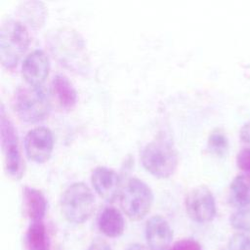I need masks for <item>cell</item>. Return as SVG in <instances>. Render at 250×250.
Instances as JSON below:
<instances>
[{
	"label": "cell",
	"instance_id": "cell-1",
	"mask_svg": "<svg viewBox=\"0 0 250 250\" xmlns=\"http://www.w3.org/2000/svg\"><path fill=\"white\" fill-rule=\"evenodd\" d=\"M54 57L67 68L81 72L88 68L89 59L83 38L71 28L56 30L49 38Z\"/></svg>",
	"mask_w": 250,
	"mask_h": 250
},
{
	"label": "cell",
	"instance_id": "cell-2",
	"mask_svg": "<svg viewBox=\"0 0 250 250\" xmlns=\"http://www.w3.org/2000/svg\"><path fill=\"white\" fill-rule=\"evenodd\" d=\"M29 33L23 23L5 19L0 28V58L4 67L14 68L29 46Z\"/></svg>",
	"mask_w": 250,
	"mask_h": 250
},
{
	"label": "cell",
	"instance_id": "cell-3",
	"mask_svg": "<svg viewBox=\"0 0 250 250\" xmlns=\"http://www.w3.org/2000/svg\"><path fill=\"white\" fill-rule=\"evenodd\" d=\"M141 161L151 175L166 179L172 176L177 169L178 154L170 140L157 138L143 148Z\"/></svg>",
	"mask_w": 250,
	"mask_h": 250
},
{
	"label": "cell",
	"instance_id": "cell-4",
	"mask_svg": "<svg viewBox=\"0 0 250 250\" xmlns=\"http://www.w3.org/2000/svg\"><path fill=\"white\" fill-rule=\"evenodd\" d=\"M95 206L94 193L84 183L70 185L62 195V213L68 222L73 224L86 222L92 216Z\"/></svg>",
	"mask_w": 250,
	"mask_h": 250
},
{
	"label": "cell",
	"instance_id": "cell-5",
	"mask_svg": "<svg viewBox=\"0 0 250 250\" xmlns=\"http://www.w3.org/2000/svg\"><path fill=\"white\" fill-rule=\"evenodd\" d=\"M120 205L123 212L134 221L145 218L150 211L153 193L150 188L138 178H131L120 192Z\"/></svg>",
	"mask_w": 250,
	"mask_h": 250
},
{
	"label": "cell",
	"instance_id": "cell-6",
	"mask_svg": "<svg viewBox=\"0 0 250 250\" xmlns=\"http://www.w3.org/2000/svg\"><path fill=\"white\" fill-rule=\"evenodd\" d=\"M15 109L19 117L29 123L43 120L49 112L50 103L43 87H21L15 94Z\"/></svg>",
	"mask_w": 250,
	"mask_h": 250
},
{
	"label": "cell",
	"instance_id": "cell-7",
	"mask_svg": "<svg viewBox=\"0 0 250 250\" xmlns=\"http://www.w3.org/2000/svg\"><path fill=\"white\" fill-rule=\"evenodd\" d=\"M0 138L4 169L11 178L19 180L23 174V161L20 150L17 130L6 115L3 104L0 112Z\"/></svg>",
	"mask_w": 250,
	"mask_h": 250
},
{
	"label": "cell",
	"instance_id": "cell-8",
	"mask_svg": "<svg viewBox=\"0 0 250 250\" xmlns=\"http://www.w3.org/2000/svg\"><path fill=\"white\" fill-rule=\"evenodd\" d=\"M185 207L188 217L200 224L211 222L217 213L214 195L205 186H198L187 194Z\"/></svg>",
	"mask_w": 250,
	"mask_h": 250
},
{
	"label": "cell",
	"instance_id": "cell-9",
	"mask_svg": "<svg viewBox=\"0 0 250 250\" xmlns=\"http://www.w3.org/2000/svg\"><path fill=\"white\" fill-rule=\"evenodd\" d=\"M53 147V134L47 127H35L29 130L24 138L25 153L27 157L33 162H46L52 154Z\"/></svg>",
	"mask_w": 250,
	"mask_h": 250
},
{
	"label": "cell",
	"instance_id": "cell-10",
	"mask_svg": "<svg viewBox=\"0 0 250 250\" xmlns=\"http://www.w3.org/2000/svg\"><path fill=\"white\" fill-rule=\"evenodd\" d=\"M50 71L49 57L43 50L36 49L22 62L21 73L29 86L41 87Z\"/></svg>",
	"mask_w": 250,
	"mask_h": 250
},
{
	"label": "cell",
	"instance_id": "cell-11",
	"mask_svg": "<svg viewBox=\"0 0 250 250\" xmlns=\"http://www.w3.org/2000/svg\"><path fill=\"white\" fill-rule=\"evenodd\" d=\"M145 234L150 250H169L172 246L173 229L166 219L159 215L152 216L146 221Z\"/></svg>",
	"mask_w": 250,
	"mask_h": 250
},
{
	"label": "cell",
	"instance_id": "cell-12",
	"mask_svg": "<svg viewBox=\"0 0 250 250\" xmlns=\"http://www.w3.org/2000/svg\"><path fill=\"white\" fill-rule=\"evenodd\" d=\"M92 185L96 192L106 201H113L121 192L120 178L117 173L104 166H98L91 176Z\"/></svg>",
	"mask_w": 250,
	"mask_h": 250
},
{
	"label": "cell",
	"instance_id": "cell-13",
	"mask_svg": "<svg viewBox=\"0 0 250 250\" xmlns=\"http://www.w3.org/2000/svg\"><path fill=\"white\" fill-rule=\"evenodd\" d=\"M51 95L62 110H71L77 102V92L70 80L63 74H57L51 82Z\"/></svg>",
	"mask_w": 250,
	"mask_h": 250
},
{
	"label": "cell",
	"instance_id": "cell-14",
	"mask_svg": "<svg viewBox=\"0 0 250 250\" xmlns=\"http://www.w3.org/2000/svg\"><path fill=\"white\" fill-rule=\"evenodd\" d=\"M98 227L106 237L116 238L125 230V220L122 213L111 206L105 207L98 218Z\"/></svg>",
	"mask_w": 250,
	"mask_h": 250
},
{
	"label": "cell",
	"instance_id": "cell-15",
	"mask_svg": "<svg viewBox=\"0 0 250 250\" xmlns=\"http://www.w3.org/2000/svg\"><path fill=\"white\" fill-rule=\"evenodd\" d=\"M23 207L31 222L43 221L47 211V200L45 195L34 188H23Z\"/></svg>",
	"mask_w": 250,
	"mask_h": 250
},
{
	"label": "cell",
	"instance_id": "cell-16",
	"mask_svg": "<svg viewBox=\"0 0 250 250\" xmlns=\"http://www.w3.org/2000/svg\"><path fill=\"white\" fill-rule=\"evenodd\" d=\"M26 250H51L47 228L43 221L31 222L24 235Z\"/></svg>",
	"mask_w": 250,
	"mask_h": 250
},
{
	"label": "cell",
	"instance_id": "cell-17",
	"mask_svg": "<svg viewBox=\"0 0 250 250\" xmlns=\"http://www.w3.org/2000/svg\"><path fill=\"white\" fill-rule=\"evenodd\" d=\"M229 202L237 209L250 205V179L237 175L229 186Z\"/></svg>",
	"mask_w": 250,
	"mask_h": 250
},
{
	"label": "cell",
	"instance_id": "cell-18",
	"mask_svg": "<svg viewBox=\"0 0 250 250\" xmlns=\"http://www.w3.org/2000/svg\"><path fill=\"white\" fill-rule=\"evenodd\" d=\"M20 14L30 26L38 28L45 21L46 9L40 1H26L21 4Z\"/></svg>",
	"mask_w": 250,
	"mask_h": 250
},
{
	"label": "cell",
	"instance_id": "cell-19",
	"mask_svg": "<svg viewBox=\"0 0 250 250\" xmlns=\"http://www.w3.org/2000/svg\"><path fill=\"white\" fill-rule=\"evenodd\" d=\"M207 146L212 153L218 156H224L228 151L229 141L222 130L216 129L209 135Z\"/></svg>",
	"mask_w": 250,
	"mask_h": 250
},
{
	"label": "cell",
	"instance_id": "cell-20",
	"mask_svg": "<svg viewBox=\"0 0 250 250\" xmlns=\"http://www.w3.org/2000/svg\"><path fill=\"white\" fill-rule=\"evenodd\" d=\"M231 227L238 232L250 235V205L237 209L229 218Z\"/></svg>",
	"mask_w": 250,
	"mask_h": 250
},
{
	"label": "cell",
	"instance_id": "cell-21",
	"mask_svg": "<svg viewBox=\"0 0 250 250\" xmlns=\"http://www.w3.org/2000/svg\"><path fill=\"white\" fill-rule=\"evenodd\" d=\"M227 250H250V235L242 232L234 233L228 242Z\"/></svg>",
	"mask_w": 250,
	"mask_h": 250
},
{
	"label": "cell",
	"instance_id": "cell-22",
	"mask_svg": "<svg viewBox=\"0 0 250 250\" xmlns=\"http://www.w3.org/2000/svg\"><path fill=\"white\" fill-rule=\"evenodd\" d=\"M236 164L242 175L250 179V147H244L237 153Z\"/></svg>",
	"mask_w": 250,
	"mask_h": 250
},
{
	"label": "cell",
	"instance_id": "cell-23",
	"mask_svg": "<svg viewBox=\"0 0 250 250\" xmlns=\"http://www.w3.org/2000/svg\"><path fill=\"white\" fill-rule=\"evenodd\" d=\"M169 250H203L201 244L193 238H183L176 241Z\"/></svg>",
	"mask_w": 250,
	"mask_h": 250
},
{
	"label": "cell",
	"instance_id": "cell-24",
	"mask_svg": "<svg viewBox=\"0 0 250 250\" xmlns=\"http://www.w3.org/2000/svg\"><path fill=\"white\" fill-rule=\"evenodd\" d=\"M86 250H112V248L105 240L97 238L90 243Z\"/></svg>",
	"mask_w": 250,
	"mask_h": 250
},
{
	"label": "cell",
	"instance_id": "cell-25",
	"mask_svg": "<svg viewBox=\"0 0 250 250\" xmlns=\"http://www.w3.org/2000/svg\"><path fill=\"white\" fill-rule=\"evenodd\" d=\"M240 139L246 147H250V121L245 123L240 130Z\"/></svg>",
	"mask_w": 250,
	"mask_h": 250
},
{
	"label": "cell",
	"instance_id": "cell-26",
	"mask_svg": "<svg viewBox=\"0 0 250 250\" xmlns=\"http://www.w3.org/2000/svg\"><path fill=\"white\" fill-rule=\"evenodd\" d=\"M126 250H150L147 246H145L140 243H133L127 247Z\"/></svg>",
	"mask_w": 250,
	"mask_h": 250
}]
</instances>
